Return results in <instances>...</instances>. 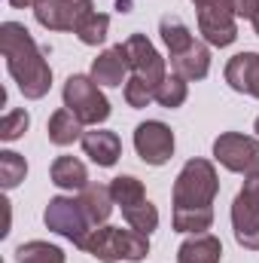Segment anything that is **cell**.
Instances as JSON below:
<instances>
[{
	"mask_svg": "<svg viewBox=\"0 0 259 263\" xmlns=\"http://www.w3.org/2000/svg\"><path fill=\"white\" fill-rule=\"evenodd\" d=\"M220 178L210 159H189L174 181V230L177 233H207L213 227V199Z\"/></svg>",
	"mask_w": 259,
	"mask_h": 263,
	"instance_id": "obj_1",
	"label": "cell"
},
{
	"mask_svg": "<svg viewBox=\"0 0 259 263\" xmlns=\"http://www.w3.org/2000/svg\"><path fill=\"white\" fill-rule=\"evenodd\" d=\"M0 52H3L6 67H9V73L18 83L25 98L37 101L49 92L52 67L46 62V52L37 46L34 34L25 25H18V22H3L0 25Z\"/></svg>",
	"mask_w": 259,
	"mask_h": 263,
	"instance_id": "obj_2",
	"label": "cell"
},
{
	"mask_svg": "<svg viewBox=\"0 0 259 263\" xmlns=\"http://www.w3.org/2000/svg\"><path fill=\"white\" fill-rule=\"evenodd\" d=\"M159 34L171 52V67L177 77H183L186 83L189 80H204L207 70H210V49L195 40L192 31L177 18V15H165L159 22Z\"/></svg>",
	"mask_w": 259,
	"mask_h": 263,
	"instance_id": "obj_3",
	"label": "cell"
},
{
	"mask_svg": "<svg viewBox=\"0 0 259 263\" xmlns=\"http://www.w3.org/2000/svg\"><path fill=\"white\" fill-rule=\"evenodd\" d=\"M76 248L92 254L95 260L116 263V260H143L149 254V236L122 227H95Z\"/></svg>",
	"mask_w": 259,
	"mask_h": 263,
	"instance_id": "obj_4",
	"label": "cell"
},
{
	"mask_svg": "<svg viewBox=\"0 0 259 263\" xmlns=\"http://www.w3.org/2000/svg\"><path fill=\"white\" fill-rule=\"evenodd\" d=\"M64 107L79 117L82 126H98L110 117V101L98 89V83L85 73H73L64 83Z\"/></svg>",
	"mask_w": 259,
	"mask_h": 263,
	"instance_id": "obj_5",
	"label": "cell"
},
{
	"mask_svg": "<svg viewBox=\"0 0 259 263\" xmlns=\"http://www.w3.org/2000/svg\"><path fill=\"white\" fill-rule=\"evenodd\" d=\"M232 230L238 245L259 251V172L244 178V187L232 202Z\"/></svg>",
	"mask_w": 259,
	"mask_h": 263,
	"instance_id": "obj_6",
	"label": "cell"
},
{
	"mask_svg": "<svg viewBox=\"0 0 259 263\" xmlns=\"http://www.w3.org/2000/svg\"><path fill=\"white\" fill-rule=\"evenodd\" d=\"M198 31L210 46H232L238 40V25H235V12L229 0H198Z\"/></svg>",
	"mask_w": 259,
	"mask_h": 263,
	"instance_id": "obj_7",
	"label": "cell"
},
{
	"mask_svg": "<svg viewBox=\"0 0 259 263\" xmlns=\"http://www.w3.org/2000/svg\"><path fill=\"white\" fill-rule=\"evenodd\" d=\"M43 220L52 233L70 239L73 245H79L89 233H92V223L82 211V202L73 196H55L46 202V211H43Z\"/></svg>",
	"mask_w": 259,
	"mask_h": 263,
	"instance_id": "obj_8",
	"label": "cell"
},
{
	"mask_svg": "<svg viewBox=\"0 0 259 263\" xmlns=\"http://www.w3.org/2000/svg\"><path fill=\"white\" fill-rule=\"evenodd\" d=\"M213 156L220 165L238 175H253L259 172V141L241 132H223L213 141Z\"/></svg>",
	"mask_w": 259,
	"mask_h": 263,
	"instance_id": "obj_9",
	"label": "cell"
},
{
	"mask_svg": "<svg viewBox=\"0 0 259 263\" xmlns=\"http://www.w3.org/2000/svg\"><path fill=\"white\" fill-rule=\"evenodd\" d=\"M92 12V0H37L34 6V18L49 31H76Z\"/></svg>",
	"mask_w": 259,
	"mask_h": 263,
	"instance_id": "obj_10",
	"label": "cell"
},
{
	"mask_svg": "<svg viewBox=\"0 0 259 263\" xmlns=\"http://www.w3.org/2000/svg\"><path fill=\"white\" fill-rule=\"evenodd\" d=\"M134 150L146 165H165L174 156V132L159 120H146L134 129Z\"/></svg>",
	"mask_w": 259,
	"mask_h": 263,
	"instance_id": "obj_11",
	"label": "cell"
},
{
	"mask_svg": "<svg viewBox=\"0 0 259 263\" xmlns=\"http://www.w3.org/2000/svg\"><path fill=\"white\" fill-rule=\"evenodd\" d=\"M125 49H128V59H131V77H140L156 92L168 77L165 59L156 52V46L146 40V34H131L125 40Z\"/></svg>",
	"mask_w": 259,
	"mask_h": 263,
	"instance_id": "obj_12",
	"label": "cell"
},
{
	"mask_svg": "<svg viewBox=\"0 0 259 263\" xmlns=\"http://www.w3.org/2000/svg\"><path fill=\"white\" fill-rule=\"evenodd\" d=\"M131 70V59H128V49L125 43H116L110 49H104L95 62H92V80L98 86H122L128 83L125 73Z\"/></svg>",
	"mask_w": 259,
	"mask_h": 263,
	"instance_id": "obj_13",
	"label": "cell"
},
{
	"mask_svg": "<svg viewBox=\"0 0 259 263\" xmlns=\"http://www.w3.org/2000/svg\"><path fill=\"white\" fill-rule=\"evenodd\" d=\"M226 83L235 92L259 98V52H238L226 65Z\"/></svg>",
	"mask_w": 259,
	"mask_h": 263,
	"instance_id": "obj_14",
	"label": "cell"
},
{
	"mask_svg": "<svg viewBox=\"0 0 259 263\" xmlns=\"http://www.w3.org/2000/svg\"><path fill=\"white\" fill-rule=\"evenodd\" d=\"M82 150H85V156H89L95 165L110 168V165H116L119 156H122V141H119L116 132L95 129V132H85V135H82Z\"/></svg>",
	"mask_w": 259,
	"mask_h": 263,
	"instance_id": "obj_15",
	"label": "cell"
},
{
	"mask_svg": "<svg viewBox=\"0 0 259 263\" xmlns=\"http://www.w3.org/2000/svg\"><path fill=\"white\" fill-rule=\"evenodd\" d=\"M223 260V242L210 233H198L186 239L177 251V263H220Z\"/></svg>",
	"mask_w": 259,
	"mask_h": 263,
	"instance_id": "obj_16",
	"label": "cell"
},
{
	"mask_svg": "<svg viewBox=\"0 0 259 263\" xmlns=\"http://www.w3.org/2000/svg\"><path fill=\"white\" fill-rule=\"evenodd\" d=\"M79 202H82V211L89 217L92 227H101L110 214H113V193H110V184H89L79 190Z\"/></svg>",
	"mask_w": 259,
	"mask_h": 263,
	"instance_id": "obj_17",
	"label": "cell"
},
{
	"mask_svg": "<svg viewBox=\"0 0 259 263\" xmlns=\"http://www.w3.org/2000/svg\"><path fill=\"white\" fill-rule=\"evenodd\" d=\"M49 175H52V184L61 187V190H82V187H89V172H85V165L76 156H58L52 162Z\"/></svg>",
	"mask_w": 259,
	"mask_h": 263,
	"instance_id": "obj_18",
	"label": "cell"
},
{
	"mask_svg": "<svg viewBox=\"0 0 259 263\" xmlns=\"http://www.w3.org/2000/svg\"><path fill=\"white\" fill-rule=\"evenodd\" d=\"M46 135H49V141H52V144L67 147V144H73V141H82V135H85V132H82L79 117H73L67 107H61V110H55V114L49 117Z\"/></svg>",
	"mask_w": 259,
	"mask_h": 263,
	"instance_id": "obj_19",
	"label": "cell"
},
{
	"mask_svg": "<svg viewBox=\"0 0 259 263\" xmlns=\"http://www.w3.org/2000/svg\"><path fill=\"white\" fill-rule=\"evenodd\" d=\"M122 217H125V223L131 230H137L143 236H149L159 227V211H156V205L149 199H140V202H134L128 208H122Z\"/></svg>",
	"mask_w": 259,
	"mask_h": 263,
	"instance_id": "obj_20",
	"label": "cell"
},
{
	"mask_svg": "<svg viewBox=\"0 0 259 263\" xmlns=\"http://www.w3.org/2000/svg\"><path fill=\"white\" fill-rule=\"evenodd\" d=\"M15 260L18 263H64V251L58 245H49V242H25L15 248Z\"/></svg>",
	"mask_w": 259,
	"mask_h": 263,
	"instance_id": "obj_21",
	"label": "cell"
},
{
	"mask_svg": "<svg viewBox=\"0 0 259 263\" xmlns=\"http://www.w3.org/2000/svg\"><path fill=\"white\" fill-rule=\"evenodd\" d=\"M107 31H110V15H107V12H92V15L82 18V25H79L73 34H76L85 46H98V43L107 40Z\"/></svg>",
	"mask_w": 259,
	"mask_h": 263,
	"instance_id": "obj_22",
	"label": "cell"
},
{
	"mask_svg": "<svg viewBox=\"0 0 259 263\" xmlns=\"http://www.w3.org/2000/svg\"><path fill=\"white\" fill-rule=\"evenodd\" d=\"M110 193H113V202H116L119 208H128L134 202L146 199L143 184H140L134 175H119V178H113V181H110Z\"/></svg>",
	"mask_w": 259,
	"mask_h": 263,
	"instance_id": "obj_23",
	"label": "cell"
},
{
	"mask_svg": "<svg viewBox=\"0 0 259 263\" xmlns=\"http://www.w3.org/2000/svg\"><path fill=\"white\" fill-rule=\"evenodd\" d=\"M25 175H28L25 156H18V153H12V150H3V153H0V184H3V190L18 187V184L25 181Z\"/></svg>",
	"mask_w": 259,
	"mask_h": 263,
	"instance_id": "obj_24",
	"label": "cell"
},
{
	"mask_svg": "<svg viewBox=\"0 0 259 263\" xmlns=\"http://www.w3.org/2000/svg\"><path fill=\"white\" fill-rule=\"evenodd\" d=\"M186 95H189V86H186V80H183V77H177V73L165 77V83L156 89V101H159L162 107H168V110L180 107V104L186 101Z\"/></svg>",
	"mask_w": 259,
	"mask_h": 263,
	"instance_id": "obj_25",
	"label": "cell"
},
{
	"mask_svg": "<svg viewBox=\"0 0 259 263\" xmlns=\"http://www.w3.org/2000/svg\"><path fill=\"white\" fill-rule=\"evenodd\" d=\"M31 126V117H28V110H9L6 117H3V123H0V141H15V138H21L25 132Z\"/></svg>",
	"mask_w": 259,
	"mask_h": 263,
	"instance_id": "obj_26",
	"label": "cell"
},
{
	"mask_svg": "<svg viewBox=\"0 0 259 263\" xmlns=\"http://www.w3.org/2000/svg\"><path fill=\"white\" fill-rule=\"evenodd\" d=\"M125 101H128V107H146L149 101H156V92L140 77H131L125 83Z\"/></svg>",
	"mask_w": 259,
	"mask_h": 263,
	"instance_id": "obj_27",
	"label": "cell"
},
{
	"mask_svg": "<svg viewBox=\"0 0 259 263\" xmlns=\"http://www.w3.org/2000/svg\"><path fill=\"white\" fill-rule=\"evenodd\" d=\"M232 3V12L238 18H253L259 12V0H229Z\"/></svg>",
	"mask_w": 259,
	"mask_h": 263,
	"instance_id": "obj_28",
	"label": "cell"
},
{
	"mask_svg": "<svg viewBox=\"0 0 259 263\" xmlns=\"http://www.w3.org/2000/svg\"><path fill=\"white\" fill-rule=\"evenodd\" d=\"M9 6H15V9H25V6H37V0H9Z\"/></svg>",
	"mask_w": 259,
	"mask_h": 263,
	"instance_id": "obj_29",
	"label": "cell"
},
{
	"mask_svg": "<svg viewBox=\"0 0 259 263\" xmlns=\"http://www.w3.org/2000/svg\"><path fill=\"white\" fill-rule=\"evenodd\" d=\"M119 12H131V0H119V6H116Z\"/></svg>",
	"mask_w": 259,
	"mask_h": 263,
	"instance_id": "obj_30",
	"label": "cell"
},
{
	"mask_svg": "<svg viewBox=\"0 0 259 263\" xmlns=\"http://www.w3.org/2000/svg\"><path fill=\"white\" fill-rule=\"evenodd\" d=\"M250 22H253V31H256V34H259V12H256V15H253V18H250Z\"/></svg>",
	"mask_w": 259,
	"mask_h": 263,
	"instance_id": "obj_31",
	"label": "cell"
},
{
	"mask_svg": "<svg viewBox=\"0 0 259 263\" xmlns=\"http://www.w3.org/2000/svg\"><path fill=\"white\" fill-rule=\"evenodd\" d=\"M256 132H259V117H256Z\"/></svg>",
	"mask_w": 259,
	"mask_h": 263,
	"instance_id": "obj_32",
	"label": "cell"
},
{
	"mask_svg": "<svg viewBox=\"0 0 259 263\" xmlns=\"http://www.w3.org/2000/svg\"><path fill=\"white\" fill-rule=\"evenodd\" d=\"M192 3H198V0H192Z\"/></svg>",
	"mask_w": 259,
	"mask_h": 263,
	"instance_id": "obj_33",
	"label": "cell"
}]
</instances>
